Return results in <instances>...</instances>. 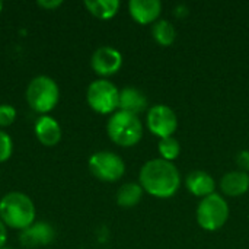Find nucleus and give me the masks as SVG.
Wrapping results in <instances>:
<instances>
[{
  "mask_svg": "<svg viewBox=\"0 0 249 249\" xmlns=\"http://www.w3.org/2000/svg\"><path fill=\"white\" fill-rule=\"evenodd\" d=\"M107 133L115 144L121 147H131L142 140L143 124L137 115L125 111H117L108 120Z\"/></svg>",
  "mask_w": 249,
  "mask_h": 249,
  "instance_id": "3",
  "label": "nucleus"
},
{
  "mask_svg": "<svg viewBox=\"0 0 249 249\" xmlns=\"http://www.w3.org/2000/svg\"><path fill=\"white\" fill-rule=\"evenodd\" d=\"M158 150L162 156V159L172 162L175 160L179 153H181V144L177 139L174 137H166V139H160L159 144H158Z\"/></svg>",
  "mask_w": 249,
  "mask_h": 249,
  "instance_id": "19",
  "label": "nucleus"
},
{
  "mask_svg": "<svg viewBox=\"0 0 249 249\" xmlns=\"http://www.w3.org/2000/svg\"><path fill=\"white\" fill-rule=\"evenodd\" d=\"M60 99V88L57 82L45 74L34 77L26 88L28 105L41 115H48Z\"/></svg>",
  "mask_w": 249,
  "mask_h": 249,
  "instance_id": "4",
  "label": "nucleus"
},
{
  "mask_svg": "<svg viewBox=\"0 0 249 249\" xmlns=\"http://www.w3.org/2000/svg\"><path fill=\"white\" fill-rule=\"evenodd\" d=\"M1 10H3V1L0 0V13H1Z\"/></svg>",
  "mask_w": 249,
  "mask_h": 249,
  "instance_id": "25",
  "label": "nucleus"
},
{
  "mask_svg": "<svg viewBox=\"0 0 249 249\" xmlns=\"http://www.w3.org/2000/svg\"><path fill=\"white\" fill-rule=\"evenodd\" d=\"M85 7L95 18L107 20V19L114 18L118 13L120 1L118 0H86Z\"/></svg>",
  "mask_w": 249,
  "mask_h": 249,
  "instance_id": "16",
  "label": "nucleus"
},
{
  "mask_svg": "<svg viewBox=\"0 0 249 249\" xmlns=\"http://www.w3.org/2000/svg\"><path fill=\"white\" fill-rule=\"evenodd\" d=\"M86 101L88 105L98 114H114L118 108L120 90L112 82L107 79H98L88 86Z\"/></svg>",
  "mask_w": 249,
  "mask_h": 249,
  "instance_id": "6",
  "label": "nucleus"
},
{
  "mask_svg": "<svg viewBox=\"0 0 249 249\" xmlns=\"http://www.w3.org/2000/svg\"><path fill=\"white\" fill-rule=\"evenodd\" d=\"M146 107H147V98L140 89L128 86L120 90V102H118L120 111H125L137 115L143 112Z\"/></svg>",
  "mask_w": 249,
  "mask_h": 249,
  "instance_id": "13",
  "label": "nucleus"
},
{
  "mask_svg": "<svg viewBox=\"0 0 249 249\" xmlns=\"http://www.w3.org/2000/svg\"><path fill=\"white\" fill-rule=\"evenodd\" d=\"M229 219V204L228 201L213 193L212 196L203 198L197 207V222L200 228L209 232L219 231L226 225Z\"/></svg>",
  "mask_w": 249,
  "mask_h": 249,
  "instance_id": "5",
  "label": "nucleus"
},
{
  "mask_svg": "<svg viewBox=\"0 0 249 249\" xmlns=\"http://www.w3.org/2000/svg\"><path fill=\"white\" fill-rule=\"evenodd\" d=\"M143 197V188L140 184L137 182H127L124 185L120 187V190L117 191V204L120 207L124 209H130L134 207L140 203Z\"/></svg>",
  "mask_w": 249,
  "mask_h": 249,
  "instance_id": "17",
  "label": "nucleus"
},
{
  "mask_svg": "<svg viewBox=\"0 0 249 249\" xmlns=\"http://www.w3.org/2000/svg\"><path fill=\"white\" fill-rule=\"evenodd\" d=\"M3 249H10V248H3Z\"/></svg>",
  "mask_w": 249,
  "mask_h": 249,
  "instance_id": "26",
  "label": "nucleus"
},
{
  "mask_svg": "<svg viewBox=\"0 0 249 249\" xmlns=\"http://www.w3.org/2000/svg\"><path fill=\"white\" fill-rule=\"evenodd\" d=\"M236 160H238V165H239V166L244 169V172L249 171V152L248 150H242V152L238 155Z\"/></svg>",
  "mask_w": 249,
  "mask_h": 249,
  "instance_id": "23",
  "label": "nucleus"
},
{
  "mask_svg": "<svg viewBox=\"0 0 249 249\" xmlns=\"http://www.w3.org/2000/svg\"><path fill=\"white\" fill-rule=\"evenodd\" d=\"M36 4L44 10H54L63 4V0H39L36 1Z\"/></svg>",
  "mask_w": 249,
  "mask_h": 249,
  "instance_id": "22",
  "label": "nucleus"
},
{
  "mask_svg": "<svg viewBox=\"0 0 249 249\" xmlns=\"http://www.w3.org/2000/svg\"><path fill=\"white\" fill-rule=\"evenodd\" d=\"M140 185L143 191L156 198H171L181 185L178 168L165 159H152L140 169Z\"/></svg>",
  "mask_w": 249,
  "mask_h": 249,
  "instance_id": "1",
  "label": "nucleus"
},
{
  "mask_svg": "<svg viewBox=\"0 0 249 249\" xmlns=\"http://www.w3.org/2000/svg\"><path fill=\"white\" fill-rule=\"evenodd\" d=\"M147 128L158 137L166 139L172 137V134L178 128V118L172 108L168 105H155L147 112Z\"/></svg>",
  "mask_w": 249,
  "mask_h": 249,
  "instance_id": "8",
  "label": "nucleus"
},
{
  "mask_svg": "<svg viewBox=\"0 0 249 249\" xmlns=\"http://www.w3.org/2000/svg\"><path fill=\"white\" fill-rule=\"evenodd\" d=\"M18 112L15 107L9 104H0V128H6L15 123Z\"/></svg>",
  "mask_w": 249,
  "mask_h": 249,
  "instance_id": "21",
  "label": "nucleus"
},
{
  "mask_svg": "<svg viewBox=\"0 0 249 249\" xmlns=\"http://www.w3.org/2000/svg\"><path fill=\"white\" fill-rule=\"evenodd\" d=\"M152 34H153V38L155 41L162 45V47H169L174 44L175 38H177V31L174 28V25L165 19L162 20H158L153 23V28H152Z\"/></svg>",
  "mask_w": 249,
  "mask_h": 249,
  "instance_id": "18",
  "label": "nucleus"
},
{
  "mask_svg": "<svg viewBox=\"0 0 249 249\" xmlns=\"http://www.w3.org/2000/svg\"><path fill=\"white\" fill-rule=\"evenodd\" d=\"M34 133L36 140L47 147H53L61 140V127L58 121L50 115H41L36 118L34 124Z\"/></svg>",
  "mask_w": 249,
  "mask_h": 249,
  "instance_id": "11",
  "label": "nucleus"
},
{
  "mask_svg": "<svg viewBox=\"0 0 249 249\" xmlns=\"http://www.w3.org/2000/svg\"><path fill=\"white\" fill-rule=\"evenodd\" d=\"M187 188L193 196L206 198L214 193V179L204 171H194L187 177Z\"/></svg>",
  "mask_w": 249,
  "mask_h": 249,
  "instance_id": "15",
  "label": "nucleus"
},
{
  "mask_svg": "<svg viewBox=\"0 0 249 249\" xmlns=\"http://www.w3.org/2000/svg\"><path fill=\"white\" fill-rule=\"evenodd\" d=\"M128 12L137 23H152L159 18L162 3L159 0H130Z\"/></svg>",
  "mask_w": 249,
  "mask_h": 249,
  "instance_id": "12",
  "label": "nucleus"
},
{
  "mask_svg": "<svg viewBox=\"0 0 249 249\" xmlns=\"http://www.w3.org/2000/svg\"><path fill=\"white\" fill-rule=\"evenodd\" d=\"M88 166L90 174L104 182H115L121 179L125 172L124 160L118 155L107 150L93 153L89 158Z\"/></svg>",
  "mask_w": 249,
  "mask_h": 249,
  "instance_id": "7",
  "label": "nucleus"
},
{
  "mask_svg": "<svg viewBox=\"0 0 249 249\" xmlns=\"http://www.w3.org/2000/svg\"><path fill=\"white\" fill-rule=\"evenodd\" d=\"M35 204L26 194L10 191L0 198V220L6 228L22 232L35 223Z\"/></svg>",
  "mask_w": 249,
  "mask_h": 249,
  "instance_id": "2",
  "label": "nucleus"
},
{
  "mask_svg": "<svg viewBox=\"0 0 249 249\" xmlns=\"http://www.w3.org/2000/svg\"><path fill=\"white\" fill-rule=\"evenodd\" d=\"M90 66L98 76L108 77L118 73L123 66V55L118 50L112 47H99L92 54Z\"/></svg>",
  "mask_w": 249,
  "mask_h": 249,
  "instance_id": "9",
  "label": "nucleus"
},
{
  "mask_svg": "<svg viewBox=\"0 0 249 249\" xmlns=\"http://www.w3.org/2000/svg\"><path fill=\"white\" fill-rule=\"evenodd\" d=\"M13 153V140L10 134L0 130V163H4L10 159Z\"/></svg>",
  "mask_w": 249,
  "mask_h": 249,
  "instance_id": "20",
  "label": "nucleus"
},
{
  "mask_svg": "<svg viewBox=\"0 0 249 249\" xmlns=\"http://www.w3.org/2000/svg\"><path fill=\"white\" fill-rule=\"evenodd\" d=\"M55 238L54 228L47 222H35L20 232L19 242L25 248H42L50 245Z\"/></svg>",
  "mask_w": 249,
  "mask_h": 249,
  "instance_id": "10",
  "label": "nucleus"
},
{
  "mask_svg": "<svg viewBox=\"0 0 249 249\" xmlns=\"http://www.w3.org/2000/svg\"><path fill=\"white\" fill-rule=\"evenodd\" d=\"M7 242V228L4 226V223L0 220V249L4 248Z\"/></svg>",
  "mask_w": 249,
  "mask_h": 249,
  "instance_id": "24",
  "label": "nucleus"
},
{
  "mask_svg": "<svg viewBox=\"0 0 249 249\" xmlns=\"http://www.w3.org/2000/svg\"><path fill=\"white\" fill-rule=\"evenodd\" d=\"M220 188L228 197H241L249 190V175L244 171H232L223 175Z\"/></svg>",
  "mask_w": 249,
  "mask_h": 249,
  "instance_id": "14",
  "label": "nucleus"
}]
</instances>
